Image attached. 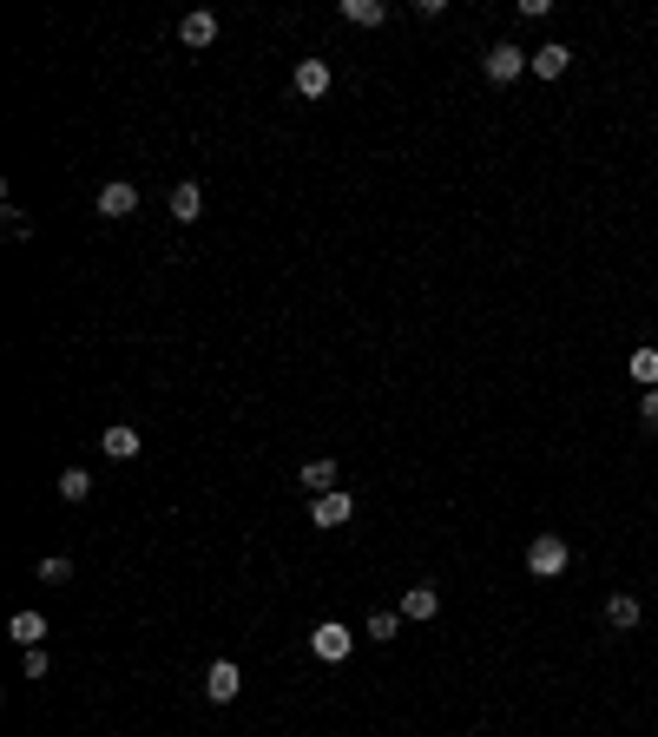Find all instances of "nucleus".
I'll list each match as a JSON object with an SVG mask.
<instances>
[{
	"instance_id": "6ab92c4d",
	"label": "nucleus",
	"mask_w": 658,
	"mask_h": 737,
	"mask_svg": "<svg viewBox=\"0 0 658 737\" xmlns=\"http://www.w3.org/2000/svg\"><path fill=\"white\" fill-rule=\"evenodd\" d=\"M632 382H639V389H658V349H632Z\"/></svg>"
},
{
	"instance_id": "f3484780",
	"label": "nucleus",
	"mask_w": 658,
	"mask_h": 737,
	"mask_svg": "<svg viewBox=\"0 0 658 737\" xmlns=\"http://www.w3.org/2000/svg\"><path fill=\"white\" fill-rule=\"evenodd\" d=\"M106 455H112V461H132V455H139V428L112 422V428H106Z\"/></svg>"
},
{
	"instance_id": "f03ea898",
	"label": "nucleus",
	"mask_w": 658,
	"mask_h": 737,
	"mask_svg": "<svg viewBox=\"0 0 658 737\" xmlns=\"http://www.w3.org/2000/svg\"><path fill=\"white\" fill-rule=\"evenodd\" d=\"M527 66H533V60H527L520 47H507V40H501V47H487V53H481V73L494 79V86H514V79L527 73Z\"/></svg>"
},
{
	"instance_id": "4be33fe9",
	"label": "nucleus",
	"mask_w": 658,
	"mask_h": 737,
	"mask_svg": "<svg viewBox=\"0 0 658 737\" xmlns=\"http://www.w3.org/2000/svg\"><path fill=\"white\" fill-rule=\"evenodd\" d=\"M639 422H645V428H658V389H645V395H639Z\"/></svg>"
},
{
	"instance_id": "0eeeda50",
	"label": "nucleus",
	"mask_w": 658,
	"mask_h": 737,
	"mask_svg": "<svg viewBox=\"0 0 658 737\" xmlns=\"http://www.w3.org/2000/svg\"><path fill=\"white\" fill-rule=\"evenodd\" d=\"M329 79H336V73H329V60H316V53H303V60H297V93L303 99H323Z\"/></svg>"
},
{
	"instance_id": "4468645a",
	"label": "nucleus",
	"mask_w": 658,
	"mask_h": 737,
	"mask_svg": "<svg viewBox=\"0 0 658 737\" xmlns=\"http://www.w3.org/2000/svg\"><path fill=\"white\" fill-rule=\"evenodd\" d=\"M172 218L178 224H198L204 218V191L191 185V178H185V185H172Z\"/></svg>"
},
{
	"instance_id": "dca6fc26",
	"label": "nucleus",
	"mask_w": 658,
	"mask_h": 737,
	"mask_svg": "<svg viewBox=\"0 0 658 737\" xmlns=\"http://www.w3.org/2000/svg\"><path fill=\"white\" fill-rule=\"evenodd\" d=\"M402 626H408L402 612H369V619H362V632H369V639H376V645H389V639H402Z\"/></svg>"
},
{
	"instance_id": "2eb2a0df",
	"label": "nucleus",
	"mask_w": 658,
	"mask_h": 737,
	"mask_svg": "<svg viewBox=\"0 0 658 737\" xmlns=\"http://www.w3.org/2000/svg\"><path fill=\"white\" fill-rule=\"evenodd\" d=\"M566 66H573V53H566V40H553V47H540V53H533V73H540V79H560Z\"/></svg>"
},
{
	"instance_id": "9d476101",
	"label": "nucleus",
	"mask_w": 658,
	"mask_h": 737,
	"mask_svg": "<svg viewBox=\"0 0 658 737\" xmlns=\"http://www.w3.org/2000/svg\"><path fill=\"white\" fill-rule=\"evenodd\" d=\"M639 619H645V606H639L632 593H612V599H606V626H612V632H639Z\"/></svg>"
},
{
	"instance_id": "9b49d317",
	"label": "nucleus",
	"mask_w": 658,
	"mask_h": 737,
	"mask_svg": "<svg viewBox=\"0 0 658 737\" xmlns=\"http://www.w3.org/2000/svg\"><path fill=\"white\" fill-rule=\"evenodd\" d=\"M178 40H185V47H211V40H218V14H204V7L185 14L178 20Z\"/></svg>"
},
{
	"instance_id": "412c9836",
	"label": "nucleus",
	"mask_w": 658,
	"mask_h": 737,
	"mask_svg": "<svg viewBox=\"0 0 658 737\" xmlns=\"http://www.w3.org/2000/svg\"><path fill=\"white\" fill-rule=\"evenodd\" d=\"M20 672H27L33 685H47V672H53V665H47V645H33L27 659H20Z\"/></svg>"
},
{
	"instance_id": "ddd939ff",
	"label": "nucleus",
	"mask_w": 658,
	"mask_h": 737,
	"mask_svg": "<svg viewBox=\"0 0 658 737\" xmlns=\"http://www.w3.org/2000/svg\"><path fill=\"white\" fill-rule=\"evenodd\" d=\"M336 14H343L349 27H382V20H389V0H343Z\"/></svg>"
},
{
	"instance_id": "aec40b11",
	"label": "nucleus",
	"mask_w": 658,
	"mask_h": 737,
	"mask_svg": "<svg viewBox=\"0 0 658 737\" xmlns=\"http://www.w3.org/2000/svg\"><path fill=\"white\" fill-rule=\"evenodd\" d=\"M73 580V560H66V553H47V560H40V586H66Z\"/></svg>"
},
{
	"instance_id": "6e6552de",
	"label": "nucleus",
	"mask_w": 658,
	"mask_h": 737,
	"mask_svg": "<svg viewBox=\"0 0 658 737\" xmlns=\"http://www.w3.org/2000/svg\"><path fill=\"white\" fill-rule=\"evenodd\" d=\"M395 612L422 626V619H435V612H441V593H435V586H408V593H402V606H395Z\"/></svg>"
},
{
	"instance_id": "f8f14e48",
	"label": "nucleus",
	"mask_w": 658,
	"mask_h": 737,
	"mask_svg": "<svg viewBox=\"0 0 658 737\" xmlns=\"http://www.w3.org/2000/svg\"><path fill=\"white\" fill-rule=\"evenodd\" d=\"M7 632H14V645H27V652H33V645H47V619H40V612H14V619H7Z\"/></svg>"
},
{
	"instance_id": "1a4fd4ad",
	"label": "nucleus",
	"mask_w": 658,
	"mask_h": 737,
	"mask_svg": "<svg viewBox=\"0 0 658 737\" xmlns=\"http://www.w3.org/2000/svg\"><path fill=\"white\" fill-rule=\"evenodd\" d=\"M336 474H343L336 461H329V455H316V461H303V474H297V481H303V494H336Z\"/></svg>"
},
{
	"instance_id": "20e7f679",
	"label": "nucleus",
	"mask_w": 658,
	"mask_h": 737,
	"mask_svg": "<svg viewBox=\"0 0 658 737\" xmlns=\"http://www.w3.org/2000/svg\"><path fill=\"white\" fill-rule=\"evenodd\" d=\"M93 211H99V218H112V224H119V218H132V211H139V185H126V178H112V185L93 198Z\"/></svg>"
},
{
	"instance_id": "39448f33",
	"label": "nucleus",
	"mask_w": 658,
	"mask_h": 737,
	"mask_svg": "<svg viewBox=\"0 0 658 737\" xmlns=\"http://www.w3.org/2000/svg\"><path fill=\"white\" fill-rule=\"evenodd\" d=\"M349 514H356V494H343V487H336V494H316V501H310V527H343Z\"/></svg>"
},
{
	"instance_id": "a211bd4d",
	"label": "nucleus",
	"mask_w": 658,
	"mask_h": 737,
	"mask_svg": "<svg viewBox=\"0 0 658 737\" xmlns=\"http://www.w3.org/2000/svg\"><path fill=\"white\" fill-rule=\"evenodd\" d=\"M86 494H93V474H86V468H60V501H86Z\"/></svg>"
},
{
	"instance_id": "423d86ee",
	"label": "nucleus",
	"mask_w": 658,
	"mask_h": 737,
	"mask_svg": "<svg viewBox=\"0 0 658 737\" xmlns=\"http://www.w3.org/2000/svg\"><path fill=\"white\" fill-rule=\"evenodd\" d=\"M237 691H244V672H237L231 659H218L211 672H204V698H211V705H231Z\"/></svg>"
},
{
	"instance_id": "7ed1b4c3",
	"label": "nucleus",
	"mask_w": 658,
	"mask_h": 737,
	"mask_svg": "<svg viewBox=\"0 0 658 737\" xmlns=\"http://www.w3.org/2000/svg\"><path fill=\"white\" fill-rule=\"evenodd\" d=\"M349 645H356V632H349V626H343V619H323V626H316V632H310V652H316V659H323V665H336V659H349Z\"/></svg>"
},
{
	"instance_id": "f257e3e1",
	"label": "nucleus",
	"mask_w": 658,
	"mask_h": 737,
	"mask_svg": "<svg viewBox=\"0 0 658 737\" xmlns=\"http://www.w3.org/2000/svg\"><path fill=\"white\" fill-rule=\"evenodd\" d=\"M566 560H573V547H566L560 534H533V547H527V573H533V580H560Z\"/></svg>"
}]
</instances>
